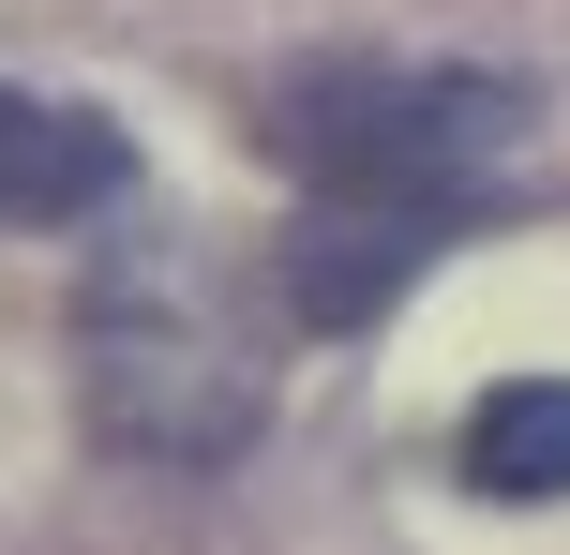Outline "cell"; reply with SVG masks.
Segmentation results:
<instances>
[{
    "mask_svg": "<svg viewBox=\"0 0 570 555\" xmlns=\"http://www.w3.org/2000/svg\"><path fill=\"white\" fill-rule=\"evenodd\" d=\"M541 90L481 76V60H315L256 106L271 166L301 196H421V210H481V180L525 150Z\"/></svg>",
    "mask_w": 570,
    "mask_h": 555,
    "instance_id": "6da1fadb",
    "label": "cell"
},
{
    "mask_svg": "<svg viewBox=\"0 0 570 555\" xmlns=\"http://www.w3.org/2000/svg\"><path fill=\"white\" fill-rule=\"evenodd\" d=\"M256 420H271V390H256V360H240L226 330H196L180 300H150V286H90V436H106V450L226 466Z\"/></svg>",
    "mask_w": 570,
    "mask_h": 555,
    "instance_id": "7a4b0ae2",
    "label": "cell"
},
{
    "mask_svg": "<svg viewBox=\"0 0 570 555\" xmlns=\"http://www.w3.org/2000/svg\"><path fill=\"white\" fill-rule=\"evenodd\" d=\"M451 226L465 210H421V196H301V226L271 240V286H285L301 330H375Z\"/></svg>",
    "mask_w": 570,
    "mask_h": 555,
    "instance_id": "3957f363",
    "label": "cell"
},
{
    "mask_svg": "<svg viewBox=\"0 0 570 555\" xmlns=\"http://www.w3.org/2000/svg\"><path fill=\"white\" fill-rule=\"evenodd\" d=\"M465 480L481 496H570V376H511V390H481L465 406Z\"/></svg>",
    "mask_w": 570,
    "mask_h": 555,
    "instance_id": "5b68a950",
    "label": "cell"
},
{
    "mask_svg": "<svg viewBox=\"0 0 570 555\" xmlns=\"http://www.w3.org/2000/svg\"><path fill=\"white\" fill-rule=\"evenodd\" d=\"M136 196V136L60 90H0V226H90Z\"/></svg>",
    "mask_w": 570,
    "mask_h": 555,
    "instance_id": "277c9868",
    "label": "cell"
}]
</instances>
